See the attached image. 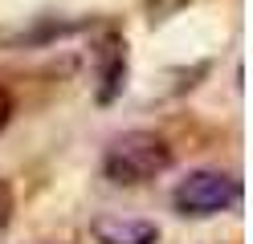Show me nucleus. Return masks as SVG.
<instances>
[{
  "label": "nucleus",
  "mask_w": 253,
  "mask_h": 244,
  "mask_svg": "<svg viewBox=\"0 0 253 244\" xmlns=\"http://www.w3.org/2000/svg\"><path fill=\"white\" fill-rule=\"evenodd\" d=\"M8 118H12V98H8V90L0 86V130L8 126Z\"/></svg>",
  "instance_id": "4"
},
{
  "label": "nucleus",
  "mask_w": 253,
  "mask_h": 244,
  "mask_svg": "<svg viewBox=\"0 0 253 244\" xmlns=\"http://www.w3.org/2000/svg\"><path fill=\"white\" fill-rule=\"evenodd\" d=\"M237 200H241V183L225 171H192L171 191V204L180 216H220Z\"/></svg>",
  "instance_id": "2"
},
{
  "label": "nucleus",
  "mask_w": 253,
  "mask_h": 244,
  "mask_svg": "<svg viewBox=\"0 0 253 244\" xmlns=\"http://www.w3.org/2000/svg\"><path fill=\"white\" fill-rule=\"evenodd\" d=\"M168 167H171V146L160 135H151V130H126L102 155V175L123 187L147 183V179H155Z\"/></svg>",
  "instance_id": "1"
},
{
  "label": "nucleus",
  "mask_w": 253,
  "mask_h": 244,
  "mask_svg": "<svg viewBox=\"0 0 253 244\" xmlns=\"http://www.w3.org/2000/svg\"><path fill=\"white\" fill-rule=\"evenodd\" d=\"M90 232L98 244H155L160 232L147 220H123V216H98L90 224Z\"/></svg>",
  "instance_id": "3"
}]
</instances>
